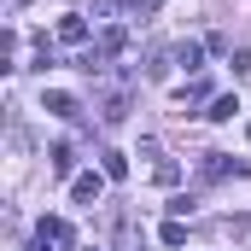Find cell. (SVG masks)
<instances>
[{
  "mask_svg": "<svg viewBox=\"0 0 251 251\" xmlns=\"http://www.w3.org/2000/svg\"><path fill=\"white\" fill-rule=\"evenodd\" d=\"M170 59H176V64H187V70H199V59H204V53H199V41H181Z\"/></svg>",
  "mask_w": 251,
  "mask_h": 251,
  "instance_id": "9",
  "label": "cell"
},
{
  "mask_svg": "<svg viewBox=\"0 0 251 251\" xmlns=\"http://www.w3.org/2000/svg\"><path fill=\"white\" fill-rule=\"evenodd\" d=\"M228 64H234V76H251V53H246V47H240V53H234Z\"/></svg>",
  "mask_w": 251,
  "mask_h": 251,
  "instance_id": "12",
  "label": "cell"
},
{
  "mask_svg": "<svg viewBox=\"0 0 251 251\" xmlns=\"http://www.w3.org/2000/svg\"><path fill=\"white\" fill-rule=\"evenodd\" d=\"M47 164H53V176H70V164H76V152H70V146H53V152H47Z\"/></svg>",
  "mask_w": 251,
  "mask_h": 251,
  "instance_id": "8",
  "label": "cell"
},
{
  "mask_svg": "<svg viewBox=\"0 0 251 251\" xmlns=\"http://www.w3.org/2000/svg\"><path fill=\"white\" fill-rule=\"evenodd\" d=\"M246 140H251V123H246Z\"/></svg>",
  "mask_w": 251,
  "mask_h": 251,
  "instance_id": "14",
  "label": "cell"
},
{
  "mask_svg": "<svg viewBox=\"0 0 251 251\" xmlns=\"http://www.w3.org/2000/svg\"><path fill=\"white\" fill-rule=\"evenodd\" d=\"M199 176H204V181H222V176H240V164H234L228 152H204V164H199Z\"/></svg>",
  "mask_w": 251,
  "mask_h": 251,
  "instance_id": "3",
  "label": "cell"
},
{
  "mask_svg": "<svg viewBox=\"0 0 251 251\" xmlns=\"http://www.w3.org/2000/svg\"><path fill=\"white\" fill-rule=\"evenodd\" d=\"M94 251H100V246H94Z\"/></svg>",
  "mask_w": 251,
  "mask_h": 251,
  "instance_id": "15",
  "label": "cell"
},
{
  "mask_svg": "<svg viewBox=\"0 0 251 251\" xmlns=\"http://www.w3.org/2000/svg\"><path fill=\"white\" fill-rule=\"evenodd\" d=\"M100 117H105V123H123V117H128V94H105Z\"/></svg>",
  "mask_w": 251,
  "mask_h": 251,
  "instance_id": "6",
  "label": "cell"
},
{
  "mask_svg": "<svg viewBox=\"0 0 251 251\" xmlns=\"http://www.w3.org/2000/svg\"><path fill=\"white\" fill-rule=\"evenodd\" d=\"M234 111H240V100H234V94H222V100H210V111H204V117H210V123H228Z\"/></svg>",
  "mask_w": 251,
  "mask_h": 251,
  "instance_id": "7",
  "label": "cell"
},
{
  "mask_svg": "<svg viewBox=\"0 0 251 251\" xmlns=\"http://www.w3.org/2000/svg\"><path fill=\"white\" fill-rule=\"evenodd\" d=\"M100 158H105V176H111V181L128 176V158H123V152H100Z\"/></svg>",
  "mask_w": 251,
  "mask_h": 251,
  "instance_id": "10",
  "label": "cell"
},
{
  "mask_svg": "<svg viewBox=\"0 0 251 251\" xmlns=\"http://www.w3.org/2000/svg\"><path fill=\"white\" fill-rule=\"evenodd\" d=\"M105 181H111L105 170H100V176L88 170V176H76V181H70V199H76V204H100V193H105Z\"/></svg>",
  "mask_w": 251,
  "mask_h": 251,
  "instance_id": "1",
  "label": "cell"
},
{
  "mask_svg": "<svg viewBox=\"0 0 251 251\" xmlns=\"http://www.w3.org/2000/svg\"><path fill=\"white\" fill-rule=\"evenodd\" d=\"M59 41H64V47H82V41H88V18H64V24H59Z\"/></svg>",
  "mask_w": 251,
  "mask_h": 251,
  "instance_id": "4",
  "label": "cell"
},
{
  "mask_svg": "<svg viewBox=\"0 0 251 251\" xmlns=\"http://www.w3.org/2000/svg\"><path fill=\"white\" fill-rule=\"evenodd\" d=\"M41 105H47V111H53V117H64V123H70V117H82V105H76V100H70V94H47V100H41Z\"/></svg>",
  "mask_w": 251,
  "mask_h": 251,
  "instance_id": "5",
  "label": "cell"
},
{
  "mask_svg": "<svg viewBox=\"0 0 251 251\" xmlns=\"http://www.w3.org/2000/svg\"><path fill=\"white\" fill-rule=\"evenodd\" d=\"M47 246H76V228L64 222V216H41V228H35Z\"/></svg>",
  "mask_w": 251,
  "mask_h": 251,
  "instance_id": "2",
  "label": "cell"
},
{
  "mask_svg": "<svg viewBox=\"0 0 251 251\" xmlns=\"http://www.w3.org/2000/svg\"><path fill=\"white\" fill-rule=\"evenodd\" d=\"M29 251H47V240H41V234H35V240H29Z\"/></svg>",
  "mask_w": 251,
  "mask_h": 251,
  "instance_id": "13",
  "label": "cell"
},
{
  "mask_svg": "<svg viewBox=\"0 0 251 251\" xmlns=\"http://www.w3.org/2000/svg\"><path fill=\"white\" fill-rule=\"evenodd\" d=\"M204 94H210V88H204V76H193L187 88H181V105H199V100H204Z\"/></svg>",
  "mask_w": 251,
  "mask_h": 251,
  "instance_id": "11",
  "label": "cell"
}]
</instances>
